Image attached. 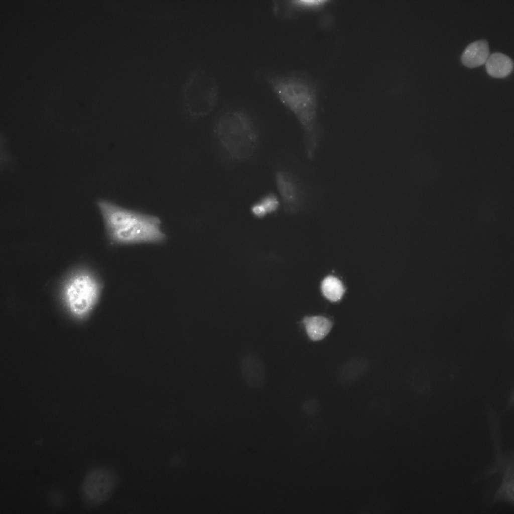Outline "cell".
I'll return each mask as SVG.
<instances>
[{"instance_id": "obj_1", "label": "cell", "mask_w": 514, "mask_h": 514, "mask_svg": "<svg viewBox=\"0 0 514 514\" xmlns=\"http://www.w3.org/2000/svg\"><path fill=\"white\" fill-rule=\"evenodd\" d=\"M265 80L273 94L299 122L305 155L312 160L325 132L319 116L316 83L305 74L297 71L270 74Z\"/></svg>"}, {"instance_id": "obj_5", "label": "cell", "mask_w": 514, "mask_h": 514, "mask_svg": "<svg viewBox=\"0 0 514 514\" xmlns=\"http://www.w3.org/2000/svg\"><path fill=\"white\" fill-rule=\"evenodd\" d=\"M486 411L491 437L493 443L494 461L483 475L487 479L494 474L501 475V483L493 497L492 502H505L513 504V451L503 453L501 448V430L498 415L489 405H486Z\"/></svg>"}, {"instance_id": "obj_2", "label": "cell", "mask_w": 514, "mask_h": 514, "mask_svg": "<svg viewBox=\"0 0 514 514\" xmlns=\"http://www.w3.org/2000/svg\"><path fill=\"white\" fill-rule=\"evenodd\" d=\"M97 206L109 240L116 244L159 243L165 239L159 219L120 206L105 199Z\"/></svg>"}, {"instance_id": "obj_13", "label": "cell", "mask_w": 514, "mask_h": 514, "mask_svg": "<svg viewBox=\"0 0 514 514\" xmlns=\"http://www.w3.org/2000/svg\"><path fill=\"white\" fill-rule=\"evenodd\" d=\"M303 322L308 337L313 341L323 339L329 333L333 326L329 319L321 316L306 317Z\"/></svg>"}, {"instance_id": "obj_8", "label": "cell", "mask_w": 514, "mask_h": 514, "mask_svg": "<svg viewBox=\"0 0 514 514\" xmlns=\"http://www.w3.org/2000/svg\"><path fill=\"white\" fill-rule=\"evenodd\" d=\"M117 484L118 478L113 470L99 466L89 470L80 487L84 504L94 508L103 504L111 497Z\"/></svg>"}, {"instance_id": "obj_11", "label": "cell", "mask_w": 514, "mask_h": 514, "mask_svg": "<svg viewBox=\"0 0 514 514\" xmlns=\"http://www.w3.org/2000/svg\"><path fill=\"white\" fill-rule=\"evenodd\" d=\"M241 370L246 382L252 387L261 386L265 379V366L260 359L255 356L245 358L241 363Z\"/></svg>"}, {"instance_id": "obj_7", "label": "cell", "mask_w": 514, "mask_h": 514, "mask_svg": "<svg viewBox=\"0 0 514 514\" xmlns=\"http://www.w3.org/2000/svg\"><path fill=\"white\" fill-rule=\"evenodd\" d=\"M277 189L285 205L295 209L309 197L324 193L319 183L306 181L296 172L286 168L278 169L274 174Z\"/></svg>"}, {"instance_id": "obj_4", "label": "cell", "mask_w": 514, "mask_h": 514, "mask_svg": "<svg viewBox=\"0 0 514 514\" xmlns=\"http://www.w3.org/2000/svg\"><path fill=\"white\" fill-rule=\"evenodd\" d=\"M102 288V283L95 273L88 268L79 267L72 270L62 282L59 297L69 316L83 320L97 305Z\"/></svg>"}, {"instance_id": "obj_3", "label": "cell", "mask_w": 514, "mask_h": 514, "mask_svg": "<svg viewBox=\"0 0 514 514\" xmlns=\"http://www.w3.org/2000/svg\"><path fill=\"white\" fill-rule=\"evenodd\" d=\"M214 134L221 150L234 162L248 161L258 150L257 126L244 110L231 109L222 113L215 124Z\"/></svg>"}, {"instance_id": "obj_15", "label": "cell", "mask_w": 514, "mask_h": 514, "mask_svg": "<svg viewBox=\"0 0 514 514\" xmlns=\"http://www.w3.org/2000/svg\"><path fill=\"white\" fill-rule=\"evenodd\" d=\"M278 202L274 195L269 194L252 208V212L258 217H262L267 213L275 211L278 207Z\"/></svg>"}, {"instance_id": "obj_9", "label": "cell", "mask_w": 514, "mask_h": 514, "mask_svg": "<svg viewBox=\"0 0 514 514\" xmlns=\"http://www.w3.org/2000/svg\"><path fill=\"white\" fill-rule=\"evenodd\" d=\"M489 55V44L487 40L481 39L468 44L463 51L461 60L469 68L484 64Z\"/></svg>"}, {"instance_id": "obj_12", "label": "cell", "mask_w": 514, "mask_h": 514, "mask_svg": "<svg viewBox=\"0 0 514 514\" xmlns=\"http://www.w3.org/2000/svg\"><path fill=\"white\" fill-rule=\"evenodd\" d=\"M487 72L493 77L503 78L510 74L513 68L512 59L501 52L489 55L485 62Z\"/></svg>"}, {"instance_id": "obj_10", "label": "cell", "mask_w": 514, "mask_h": 514, "mask_svg": "<svg viewBox=\"0 0 514 514\" xmlns=\"http://www.w3.org/2000/svg\"><path fill=\"white\" fill-rule=\"evenodd\" d=\"M325 0H288L274 1V12L277 16L290 18L297 12L317 8Z\"/></svg>"}, {"instance_id": "obj_6", "label": "cell", "mask_w": 514, "mask_h": 514, "mask_svg": "<svg viewBox=\"0 0 514 514\" xmlns=\"http://www.w3.org/2000/svg\"><path fill=\"white\" fill-rule=\"evenodd\" d=\"M219 92L218 84L211 75L201 68L193 70L182 88L186 110L194 117L209 114L217 104Z\"/></svg>"}, {"instance_id": "obj_14", "label": "cell", "mask_w": 514, "mask_h": 514, "mask_svg": "<svg viewBox=\"0 0 514 514\" xmlns=\"http://www.w3.org/2000/svg\"><path fill=\"white\" fill-rule=\"evenodd\" d=\"M321 290L324 296L333 302L339 301L344 292L341 282L336 277L331 276L324 279L321 284Z\"/></svg>"}]
</instances>
